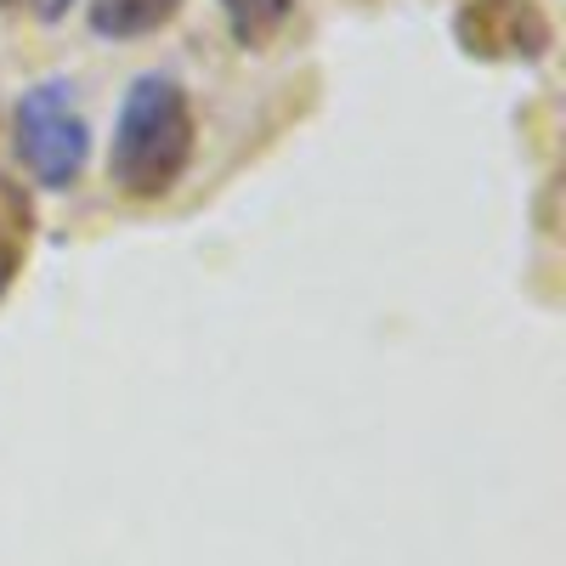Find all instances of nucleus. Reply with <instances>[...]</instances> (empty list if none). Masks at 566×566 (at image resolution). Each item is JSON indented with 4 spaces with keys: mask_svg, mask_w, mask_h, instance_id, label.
<instances>
[{
    "mask_svg": "<svg viewBox=\"0 0 566 566\" xmlns=\"http://www.w3.org/2000/svg\"><path fill=\"white\" fill-rule=\"evenodd\" d=\"M193 103L187 85L176 74H136L119 119H114V142H108V181L125 199H165L181 181V170L193 165Z\"/></svg>",
    "mask_w": 566,
    "mask_h": 566,
    "instance_id": "1",
    "label": "nucleus"
},
{
    "mask_svg": "<svg viewBox=\"0 0 566 566\" xmlns=\"http://www.w3.org/2000/svg\"><path fill=\"white\" fill-rule=\"evenodd\" d=\"M12 148L40 187H74L91 159V125L74 103V80L52 74L29 85L12 108Z\"/></svg>",
    "mask_w": 566,
    "mask_h": 566,
    "instance_id": "2",
    "label": "nucleus"
},
{
    "mask_svg": "<svg viewBox=\"0 0 566 566\" xmlns=\"http://www.w3.org/2000/svg\"><path fill=\"white\" fill-rule=\"evenodd\" d=\"M470 57H544L549 18L533 0H464L453 18Z\"/></svg>",
    "mask_w": 566,
    "mask_h": 566,
    "instance_id": "3",
    "label": "nucleus"
},
{
    "mask_svg": "<svg viewBox=\"0 0 566 566\" xmlns=\"http://www.w3.org/2000/svg\"><path fill=\"white\" fill-rule=\"evenodd\" d=\"M181 12V0H91V29L103 40H142L165 29Z\"/></svg>",
    "mask_w": 566,
    "mask_h": 566,
    "instance_id": "4",
    "label": "nucleus"
},
{
    "mask_svg": "<svg viewBox=\"0 0 566 566\" xmlns=\"http://www.w3.org/2000/svg\"><path fill=\"white\" fill-rule=\"evenodd\" d=\"M216 7L227 18V34L239 40L244 52H255L272 34H283V23L295 18V0H216Z\"/></svg>",
    "mask_w": 566,
    "mask_h": 566,
    "instance_id": "5",
    "label": "nucleus"
},
{
    "mask_svg": "<svg viewBox=\"0 0 566 566\" xmlns=\"http://www.w3.org/2000/svg\"><path fill=\"white\" fill-rule=\"evenodd\" d=\"M12 272H18V250H12V244H0V295L12 290Z\"/></svg>",
    "mask_w": 566,
    "mask_h": 566,
    "instance_id": "6",
    "label": "nucleus"
},
{
    "mask_svg": "<svg viewBox=\"0 0 566 566\" xmlns=\"http://www.w3.org/2000/svg\"><path fill=\"white\" fill-rule=\"evenodd\" d=\"M34 12H40L45 23H52V18H63V12H69V0H34Z\"/></svg>",
    "mask_w": 566,
    "mask_h": 566,
    "instance_id": "7",
    "label": "nucleus"
},
{
    "mask_svg": "<svg viewBox=\"0 0 566 566\" xmlns=\"http://www.w3.org/2000/svg\"><path fill=\"white\" fill-rule=\"evenodd\" d=\"M0 7H18V0H0Z\"/></svg>",
    "mask_w": 566,
    "mask_h": 566,
    "instance_id": "8",
    "label": "nucleus"
}]
</instances>
